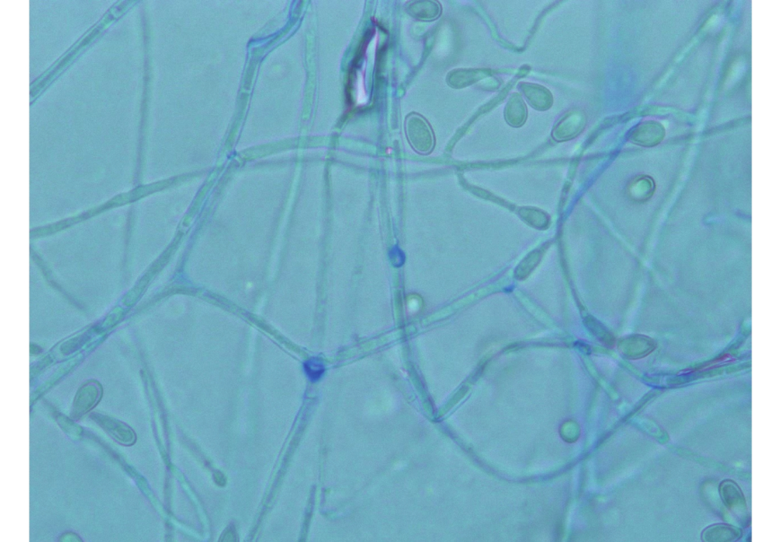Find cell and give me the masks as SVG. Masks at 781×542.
Returning a JSON list of instances; mask_svg holds the SVG:
<instances>
[{
	"label": "cell",
	"mask_w": 781,
	"mask_h": 542,
	"mask_svg": "<svg viewBox=\"0 0 781 542\" xmlns=\"http://www.w3.org/2000/svg\"><path fill=\"white\" fill-rule=\"evenodd\" d=\"M505 118L511 126H522L528 118V107L519 93H514L508 100L505 109Z\"/></svg>",
	"instance_id": "7"
},
{
	"label": "cell",
	"mask_w": 781,
	"mask_h": 542,
	"mask_svg": "<svg viewBox=\"0 0 781 542\" xmlns=\"http://www.w3.org/2000/svg\"><path fill=\"white\" fill-rule=\"evenodd\" d=\"M520 89L533 109L547 111L554 105V95L547 87L529 82L520 84Z\"/></svg>",
	"instance_id": "5"
},
{
	"label": "cell",
	"mask_w": 781,
	"mask_h": 542,
	"mask_svg": "<svg viewBox=\"0 0 781 542\" xmlns=\"http://www.w3.org/2000/svg\"><path fill=\"white\" fill-rule=\"evenodd\" d=\"M100 388L98 386L88 385L79 392L76 399V413L82 414L91 409L99 400Z\"/></svg>",
	"instance_id": "11"
},
{
	"label": "cell",
	"mask_w": 781,
	"mask_h": 542,
	"mask_svg": "<svg viewBox=\"0 0 781 542\" xmlns=\"http://www.w3.org/2000/svg\"><path fill=\"white\" fill-rule=\"evenodd\" d=\"M406 135L414 151L420 155L431 154L435 147L434 130L428 121L417 112H411L405 121Z\"/></svg>",
	"instance_id": "1"
},
{
	"label": "cell",
	"mask_w": 781,
	"mask_h": 542,
	"mask_svg": "<svg viewBox=\"0 0 781 542\" xmlns=\"http://www.w3.org/2000/svg\"><path fill=\"white\" fill-rule=\"evenodd\" d=\"M109 422L110 423H109L108 421L105 422L103 428L107 430L105 431H107L109 435L113 437V438H115V439L119 441V443L126 444L125 439L123 438V436H121L122 434L123 435L126 437V438L131 442V444H133L135 442V435L133 431H131V430H130L129 427L121 423L118 424L117 422L112 421H111V419H109Z\"/></svg>",
	"instance_id": "12"
},
{
	"label": "cell",
	"mask_w": 781,
	"mask_h": 542,
	"mask_svg": "<svg viewBox=\"0 0 781 542\" xmlns=\"http://www.w3.org/2000/svg\"><path fill=\"white\" fill-rule=\"evenodd\" d=\"M408 13L417 20L422 22L435 21L441 15V4L433 0H418L408 4Z\"/></svg>",
	"instance_id": "6"
},
{
	"label": "cell",
	"mask_w": 781,
	"mask_h": 542,
	"mask_svg": "<svg viewBox=\"0 0 781 542\" xmlns=\"http://www.w3.org/2000/svg\"><path fill=\"white\" fill-rule=\"evenodd\" d=\"M304 366L307 376L312 381L319 380L324 372V366L318 358L307 361Z\"/></svg>",
	"instance_id": "13"
},
{
	"label": "cell",
	"mask_w": 781,
	"mask_h": 542,
	"mask_svg": "<svg viewBox=\"0 0 781 542\" xmlns=\"http://www.w3.org/2000/svg\"><path fill=\"white\" fill-rule=\"evenodd\" d=\"M655 190V183L651 178L639 177L631 183L629 195L635 202L644 203L653 196Z\"/></svg>",
	"instance_id": "10"
},
{
	"label": "cell",
	"mask_w": 781,
	"mask_h": 542,
	"mask_svg": "<svg viewBox=\"0 0 781 542\" xmlns=\"http://www.w3.org/2000/svg\"><path fill=\"white\" fill-rule=\"evenodd\" d=\"M587 124V117L581 109H572L567 111L558 121L552 132V136L558 142L568 141L580 134Z\"/></svg>",
	"instance_id": "2"
},
{
	"label": "cell",
	"mask_w": 781,
	"mask_h": 542,
	"mask_svg": "<svg viewBox=\"0 0 781 542\" xmlns=\"http://www.w3.org/2000/svg\"><path fill=\"white\" fill-rule=\"evenodd\" d=\"M665 135V128L660 122L648 120L631 131L629 140L635 145L651 147L660 145Z\"/></svg>",
	"instance_id": "3"
},
{
	"label": "cell",
	"mask_w": 781,
	"mask_h": 542,
	"mask_svg": "<svg viewBox=\"0 0 781 542\" xmlns=\"http://www.w3.org/2000/svg\"><path fill=\"white\" fill-rule=\"evenodd\" d=\"M719 493H721L722 500L728 510H730L736 517H745L747 512V503H745L744 495L738 485L732 480H725L719 487Z\"/></svg>",
	"instance_id": "4"
},
{
	"label": "cell",
	"mask_w": 781,
	"mask_h": 542,
	"mask_svg": "<svg viewBox=\"0 0 781 542\" xmlns=\"http://www.w3.org/2000/svg\"><path fill=\"white\" fill-rule=\"evenodd\" d=\"M742 530L728 524H714L702 532V540L707 542H732L742 536Z\"/></svg>",
	"instance_id": "8"
},
{
	"label": "cell",
	"mask_w": 781,
	"mask_h": 542,
	"mask_svg": "<svg viewBox=\"0 0 781 542\" xmlns=\"http://www.w3.org/2000/svg\"><path fill=\"white\" fill-rule=\"evenodd\" d=\"M490 74L489 70L485 69H458L451 72L447 81L455 89H461L475 84L481 79Z\"/></svg>",
	"instance_id": "9"
}]
</instances>
